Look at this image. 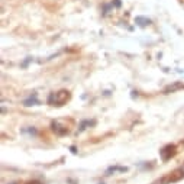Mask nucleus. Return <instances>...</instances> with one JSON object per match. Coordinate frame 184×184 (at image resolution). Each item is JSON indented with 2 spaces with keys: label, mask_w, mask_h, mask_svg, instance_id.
<instances>
[{
  "label": "nucleus",
  "mask_w": 184,
  "mask_h": 184,
  "mask_svg": "<svg viewBox=\"0 0 184 184\" xmlns=\"http://www.w3.org/2000/svg\"><path fill=\"white\" fill-rule=\"evenodd\" d=\"M29 184H39V183H36V181H33V183H29Z\"/></svg>",
  "instance_id": "f03ea898"
},
{
  "label": "nucleus",
  "mask_w": 184,
  "mask_h": 184,
  "mask_svg": "<svg viewBox=\"0 0 184 184\" xmlns=\"http://www.w3.org/2000/svg\"><path fill=\"white\" fill-rule=\"evenodd\" d=\"M67 99H68V93H67V91H60V93H55V94H52V96L49 97V103L54 102L57 106H61Z\"/></svg>",
  "instance_id": "f257e3e1"
}]
</instances>
